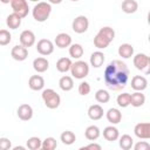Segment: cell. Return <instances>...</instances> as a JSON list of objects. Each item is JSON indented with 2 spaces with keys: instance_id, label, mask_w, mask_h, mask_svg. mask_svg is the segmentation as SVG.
<instances>
[{
  "instance_id": "e0dca14e",
  "label": "cell",
  "mask_w": 150,
  "mask_h": 150,
  "mask_svg": "<svg viewBox=\"0 0 150 150\" xmlns=\"http://www.w3.org/2000/svg\"><path fill=\"white\" fill-rule=\"evenodd\" d=\"M33 68L38 73H45L49 68V62L46 57H42V56L36 57L33 61Z\"/></svg>"
},
{
  "instance_id": "6da1fadb",
  "label": "cell",
  "mask_w": 150,
  "mask_h": 150,
  "mask_svg": "<svg viewBox=\"0 0 150 150\" xmlns=\"http://www.w3.org/2000/svg\"><path fill=\"white\" fill-rule=\"evenodd\" d=\"M130 70L121 60H112L104 69V83L114 91L122 90L129 80Z\"/></svg>"
},
{
  "instance_id": "52a82bcc",
  "label": "cell",
  "mask_w": 150,
  "mask_h": 150,
  "mask_svg": "<svg viewBox=\"0 0 150 150\" xmlns=\"http://www.w3.org/2000/svg\"><path fill=\"white\" fill-rule=\"evenodd\" d=\"M88 27H89V20L87 16L84 15H79L76 16L74 20H73V23H71V28L75 33L77 34H82V33H86L88 30Z\"/></svg>"
},
{
  "instance_id": "30bf717a",
  "label": "cell",
  "mask_w": 150,
  "mask_h": 150,
  "mask_svg": "<svg viewBox=\"0 0 150 150\" xmlns=\"http://www.w3.org/2000/svg\"><path fill=\"white\" fill-rule=\"evenodd\" d=\"M134 132L141 139H149L150 138V124L148 122L137 123L134 128Z\"/></svg>"
},
{
  "instance_id": "44dd1931",
  "label": "cell",
  "mask_w": 150,
  "mask_h": 150,
  "mask_svg": "<svg viewBox=\"0 0 150 150\" xmlns=\"http://www.w3.org/2000/svg\"><path fill=\"white\" fill-rule=\"evenodd\" d=\"M104 60H105L104 54H103L102 52L97 50V52H94V53L90 55V60H89V61H90V66H91V67H94V68H100V67L103 64Z\"/></svg>"
},
{
  "instance_id": "83f0119b",
  "label": "cell",
  "mask_w": 150,
  "mask_h": 150,
  "mask_svg": "<svg viewBox=\"0 0 150 150\" xmlns=\"http://www.w3.org/2000/svg\"><path fill=\"white\" fill-rule=\"evenodd\" d=\"M118 145L122 150H130L134 145V139L130 135L125 134V135H122L120 137V141H118Z\"/></svg>"
},
{
  "instance_id": "d6a6232c",
  "label": "cell",
  "mask_w": 150,
  "mask_h": 150,
  "mask_svg": "<svg viewBox=\"0 0 150 150\" xmlns=\"http://www.w3.org/2000/svg\"><path fill=\"white\" fill-rule=\"evenodd\" d=\"M95 100L98 102V103H107L109 102L110 100V94L108 90H104V89H98L95 94Z\"/></svg>"
},
{
  "instance_id": "4fadbf2b",
  "label": "cell",
  "mask_w": 150,
  "mask_h": 150,
  "mask_svg": "<svg viewBox=\"0 0 150 150\" xmlns=\"http://www.w3.org/2000/svg\"><path fill=\"white\" fill-rule=\"evenodd\" d=\"M148 87V80L142 75H135L131 79V88L135 91H143Z\"/></svg>"
},
{
  "instance_id": "cb8c5ba5",
  "label": "cell",
  "mask_w": 150,
  "mask_h": 150,
  "mask_svg": "<svg viewBox=\"0 0 150 150\" xmlns=\"http://www.w3.org/2000/svg\"><path fill=\"white\" fill-rule=\"evenodd\" d=\"M117 52L122 59H130L134 55V47L130 43H122Z\"/></svg>"
},
{
  "instance_id": "3957f363",
  "label": "cell",
  "mask_w": 150,
  "mask_h": 150,
  "mask_svg": "<svg viewBox=\"0 0 150 150\" xmlns=\"http://www.w3.org/2000/svg\"><path fill=\"white\" fill-rule=\"evenodd\" d=\"M50 13H52V6H50V4L46 2V1L38 2L33 7V11H32L33 18L38 22H45L49 18Z\"/></svg>"
},
{
  "instance_id": "d590c367",
  "label": "cell",
  "mask_w": 150,
  "mask_h": 150,
  "mask_svg": "<svg viewBox=\"0 0 150 150\" xmlns=\"http://www.w3.org/2000/svg\"><path fill=\"white\" fill-rule=\"evenodd\" d=\"M12 41V35L7 29H0V46H7Z\"/></svg>"
},
{
  "instance_id": "74e56055",
  "label": "cell",
  "mask_w": 150,
  "mask_h": 150,
  "mask_svg": "<svg viewBox=\"0 0 150 150\" xmlns=\"http://www.w3.org/2000/svg\"><path fill=\"white\" fill-rule=\"evenodd\" d=\"M134 146V150H150V144L146 141H139Z\"/></svg>"
},
{
  "instance_id": "60d3db41",
  "label": "cell",
  "mask_w": 150,
  "mask_h": 150,
  "mask_svg": "<svg viewBox=\"0 0 150 150\" xmlns=\"http://www.w3.org/2000/svg\"><path fill=\"white\" fill-rule=\"evenodd\" d=\"M12 150H27L25 146H22V145H16V146H14Z\"/></svg>"
},
{
  "instance_id": "8d00e7d4",
  "label": "cell",
  "mask_w": 150,
  "mask_h": 150,
  "mask_svg": "<svg viewBox=\"0 0 150 150\" xmlns=\"http://www.w3.org/2000/svg\"><path fill=\"white\" fill-rule=\"evenodd\" d=\"M77 91H79V94L82 95V96L88 95V94L90 93V84H89L88 82H86V81H84V82H81V83L79 84Z\"/></svg>"
},
{
  "instance_id": "1f68e13d",
  "label": "cell",
  "mask_w": 150,
  "mask_h": 150,
  "mask_svg": "<svg viewBox=\"0 0 150 150\" xmlns=\"http://www.w3.org/2000/svg\"><path fill=\"white\" fill-rule=\"evenodd\" d=\"M41 144H42V141L36 136L29 137L26 142V145H27L28 150H39L41 148Z\"/></svg>"
},
{
  "instance_id": "e575fe53",
  "label": "cell",
  "mask_w": 150,
  "mask_h": 150,
  "mask_svg": "<svg viewBox=\"0 0 150 150\" xmlns=\"http://www.w3.org/2000/svg\"><path fill=\"white\" fill-rule=\"evenodd\" d=\"M56 146H57V142L54 137H47L46 139L42 141L41 144V148L45 150H55Z\"/></svg>"
},
{
  "instance_id": "7402d4cb",
  "label": "cell",
  "mask_w": 150,
  "mask_h": 150,
  "mask_svg": "<svg viewBox=\"0 0 150 150\" xmlns=\"http://www.w3.org/2000/svg\"><path fill=\"white\" fill-rule=\"evenodd\" d=\"M145 103V95L141 91H135L134 94H130V104L135 108L142 107Z\"/></svg>"
},
{
  "instance_id": "277c9868",
  "label": "cell",
  "mask_w": 150,
  "mask_h": 150,
  "mask_svg": "<svg viewBox=\"0 0 150 150\" xmlns=\"http://www.w3.org/2000/svg\"><path fill=\"white\" fill-rule=\"evenodd\" d=\"M41 96L45 102V105L49 109H56L61 103V97L54 89H43Z\"/></svg>"
},
{
  "instance_id": "4316f807",
  "label": "cell",
  "mask_w": 150,
  "mask_h": 150,
  "mask_svg": "<svg viewBox=\"0 0 150 150\" xmlns=\"http://www.w3.org/2000/svg\"><path fill=\"white\" fill-rule=\"evenodd\" d=\"M59 87L61 88V90L63 91H69L74 88V81H73V77L68 76V75H64L62 76L60 80H59Z\"/></svg>"
},
{
  "instance_id": "4dcf8cb0",
  "label": "cell",
  "mask_w": 150,
  "mask_h": 150,
  "mask_svg": "<svg viewBox=\"0 0 150 150\" xmlns=\"http://www.w3.org/2000/svg\"><path fill=\"white\" fill-rule=\"evenodd\" d=\"M60 139H61V142H62L63 144H66V145H71L73 143H75L76 136H75V134H74L73 131L66 130V131H63V132L61 134Z\"/></svg>"
},
{
  "instance_id": "603a6c76",
  "label": "cell",
  "mask_w": 150,
  "mask_h": 150,
  "mask_svg": "<svg viewBox=\"0 0 150 150\" xmlns=\"http://www.w3.org/2000/svg\"><path fill=\"white\" fill-rule=\"evenodd\" d=\"M121 8L127 14H132L138 9V2L136 0H124L121 5Z\"/></svg>"
},
{
  "instance_id": "8fae6325",
  "label": "cell",
  "mask_w": 150,
  "mask_h": 150,
  "mask_svg": "<svg viewBox=\"0 0 150 150\" xmlns=\"http://www.w3.org/2000/svg\"><path fill=\"white\" fill-rule=\"evenodd\" d=\"M35 40H36L35 34L29 29H26L20 34V45L25 48L32 47L35 43Z\"/></svg>"
},
{
  "instance_id": "b9f144b4",
  "label": "cell",
  "mask_w": 150,
  "mask_h": 150,
  "mask_svg": "<svg viewBox=\"0 0 150 150\" xmlns=\"http://www.w3.org/2000/svg\"><path fill=\"white\" fill-rule=\"evenodd\" d=\"M79 150H88V149H87V145H86V146H81Z\"/></svg>"
},
{
  "instance_id": "9c48e42d",
  "label": "cell",
  "mask_w": 150,
  "mask_h": 150,
  "mask_svg": "<svg viewBox=\"0 0 150 150\" xmlns=\"http://www.w3.org/2000/svg\"><path fill=\"white\" fill-rule=\"evenodd\" d=\"M134 66L136 69L138 70H145L148 71V68H149V64H150V59L146 54H143V53H138L134 56Z\"/></svg>"
},
{
  "instance_id": "5b68a950",
  "label": "cell",
  "mask_w": 150,
  "mask_h": 150,
  "mask_svg": "<svg viewBox=\"0 0 150 150\" xmlns=\"http://www.w3.org/2000/svg\"><path fill=\"white\" fill-rule=\"evenodd\" d=\"M70 73L73 75V77L77 79V80H82L86 76H88V74H89V66L84 61H81V60L75 61L71 64V67H70Z\"/></svg>"
},
{
  "instance_id": "8992f818",
  "label": "cell",
  "mask_w": 150,
  "mask_h": 150,
  "mask_svg": "<svg viewBox=\"0 0 150 150\" xmlns=\"http://www.w3.org/2000/svg\"><path fill=\"white\" fill-rule=\"evenodd\" d=\"M11 7L13 9V13L19 15L21 19L26 18L29 12V6L26 0H12L11 1Z\"/></svg>"
},
{
  "instance_id": "ac0fdd59",
  "label": "cell",
  "mask_w": 150,
  "mask_h": 150,
  "mask_svg": "<svg viewBox=\"0 0 150 150\" xmlns=\"http://www.w3.org/2000/svg\"><path fill=\"white\" fill-rule=\"evenodd\" d=\"M103 108L100 105V104H93L89 107L88 109V116L90 120L93 121H97V120H101L103 117Z\"/></svg>"
},
{
  "instance_id": "d6986e66",
  "label": "cell",
  "mask_w": 150,
  "mask_h": 150,
  "mask_svg": "<svg viewBox=\"0 0 150 150\" xmlns=\"http://www.w3.org/2000/svg\"><path fill=\"white\" fill-rule=\"evenodd\" d=\"M105 117L111 124H118L122 121V112L116 108H110L105 112Z\"/></svg>"
},
{
  "instance_id": "7c38bea8",
  "label": "cell",
  "mask_w": 150,
  "mask_h": 150,
  "mask_svg": "<svg viewBox=\"0 0 150 150\" xmlns=\"http://www.w3.org/2000/svg\"><path fill=\"white\" fill-rule=\"evenodd\" d=\"M11 56L15 61H25L28 57V49L22 47L21 45H16L11 50Z\"/></svg>"
},
{
  "instance_id": "9a60e30c",
  "label": "cell",
  "mask_w": 150,
  "mask_h": 150,
  "mask_svg": "<svg viewBox=\"0 0 150 150\" xmlns=\"http://www.w3.org/2000/svg\"><path fill=\"white\" fill-rule=\"evenodd\" d=\"M28 86L34 91L42 90L45 87V80L41 75H32L28 80Z\"/></svg>"
},
{
  "instance_id": "7a4b0ae2",
  "label": "cell",
  "mask_w": 150,
  "mask_h": 150,
  "mask_svg": "<svg viewBox=\"0 0 150 150\" xmlns=\"http://www.w3.org/2000/svg\"><path fill=\"white\" fill-rule=\"evenodd\" d=\"M114 39H115V30L109 26L102 27L94 38V46L97 49H104L112 42Z\"/></svg>"
},
{
  "instance_id": "484cf974",
  "label": "cell",
  "mask_w": 150,
  "mask_h": 150,
  "mask_svg": "<svg viewBox=\"0 0 150 150\" xmlns=\"http://www.w3.org/2000/svg\"><path fill=\"white\" fill-rule=\"evenodd\" d=\"M71 64H73V62L69 57H61L56 62V69L60 73H67L68 70H70Z\"/></svg>"
},
{
  "instance_id": "7bdbcfd3",
  "label": "cell",
  "mask_w": 150,
  "mask_h": 150,
  "mask_svg": "<svg viewBox=\"0 0 150 150\" xmlns=\"http://www.w3.org/2000/svg\"><path fill=\"white\" fill-rule=\"evenodd\" d=\"M39 150H45V149H42V148H40V149H39Z\"/></svg>"
},
{
  "instance_id": "836d02e7",
  "label": "cell",
  "mask_w": 150,
  "mask_h": 150,
  "mask_svg": "<svg viewBox=\"0 0 150 150\" xmlns=\"http://www.w3.org/2000/svg\"><path fill=\"white\" fill-rule=\"evenodd\" d=\"M116 102L121 108H127L128 105H130V94L129 93L120 94L116 98Z\"/></svg>"
},
{
  "instance_id": "2e32d148",
  "label": "cell",
  "mask_w": 150,
  "mask_h": 150,
  "mask_svg": "<svg viewBox=\"0 0 150 150\" xmlns=\"http://www.w3.org/2000/svg\"><path fill=\"white\" fill-rule=\"evenodd\" d=\"M56 47L59 48H66V47H69L71 45V36L67 33H60L56 35L55 40H54Z\"/></svg>"
},
{
  "instance_id": "f35d334b",
  "label": "cell",
  "mask_w": 150,
  "mask_h": 150,
  "mask_svg": "<svg viewBox=\"0 0 150 150\" xmlns=\"http://www.w3.org/2000/svg\"><path fill=\"white\" fill-rule=\"evenodd\" d=\"M11 148H12V142L6 137H1L0 138V150H9Z\"/></svg>"
},
{
  "instance_id": "ba28073f",
  "label": "cell",
  "mask_w": 150,
  "mask_h": 150,
  "mask_svg": "<svg viewBox=\"0 0 150 150\" xmlns=\"http://www.w3.org/2000/svg\"><path fill=\"white\" fill-rule=\"evenodd\" d=\"M36 50L43 56L50 55L54 52V43L48 39H41L36 43Z\"/></svg>"
},
{
  "instance_id": "ab89813d",
  "label": "cell",
  "mask_w": 150,
  "mask_h": 150,
  "mask_svg": "<svg viewBox=\"0 0 150 150\" xmlns=\"http://www.w3.org/2000/svg\"><path fill=\"white\" fill-rule=\"evenodd\" d=\"M87 149L88 150H102V146L98 143H90L87 145Z\"/></svg>"
},
{
  "instance_id": "d4e9b609",
  "label": "cell",
  "mask_w": 150,
  "mask_h": 150,
  "mask_svg": "<svg viewBox=\"0 0 150 150\" xmlns=\"http://www.w3.org/2000/svg\"><path fill=\"white\" fill-rule=\"evenodd\" d=\"M6 25H7V27L9 29H16L21 25V18L19 15H16L15 13H12V14L7 15V18H6Z\"/></svg>"
},
{
  "instance_id": "f1b7e54d",
  "label": "cell",
  "mask_w": 150,
  "mask_h": 150,
  "mask_svg": "<svg viewBox=\"0 0 150 150\" xmlns=\"http://www.w3.org/2000/svg\"><path fill=\"white\" fill-rule=\"evenodd\" d=\"M100 135H101V131H100L98 127H96V125H89V127L86 129V131H84V136H86V138L89 139V141H95V139H97V138L100 137Z\"/></svg>"
},
{
  "instance_id": "ffe728a7",
  "label": "cell",
  "mask_w": 150,
  "mask_h": 150,
  "mask_svg": "<svg viewBox=\"0 0 150 150\" xmlns=\"http://www.w3.org/2000/svg\"><path fill=\"white\" fill-rule=\"evenodd\" d=\"M103 137L109 142H114V141L118 139V137H120L118 129L116 127H114V125L105 127L104 130H103Z\"/></svg>"
},
{
  "instance_id": "5bb4252c",
  "label": "cell",
  "mask_w": 150,
  "mask_h": 150,
  "mask_svg": "<svg viewBox=\"0 0 150 150\" xmlns=\"http://www.w3.org/2000/svg\"><path fill=\"white\" fill-rule=\"evenodd\" d=\"M16 114H18V117L21 121H29L33 117V108L29 104L23 103V104L19 105V108L16 110Z\"/></svg>"
},
{
  "instance_id": "f546056e",
  "label": "cell",
  "mask_w": 150,
  "mask_h": 150,
  "mask_svg": "<svg viewBox=\"0 0 150 150\" xmlns=\"http://www.w3.org/2000/svg\"><path fill=\"white\" fill-rule=\"evenodd\" d=\"M84 53L83 47L80 43H73L69 46V55L73 59H80Z\"/></svg>"
}]
</instances>
